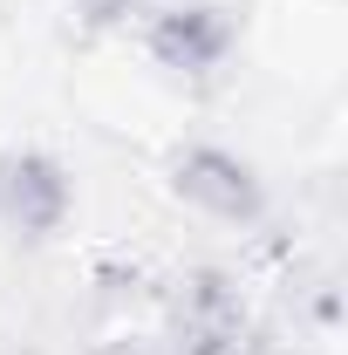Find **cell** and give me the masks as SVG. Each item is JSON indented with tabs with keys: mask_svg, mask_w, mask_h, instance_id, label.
I'll return each mask as SVG.
<instances>
[{
	"mask_svg": "<svg viewBox=\"0 0 348 355\" xmlns=\"http://www.w3.org/2000/svg\"><path fill=\"white\" fill-rule=\"evenodd\" d=\"M143 14H150V0H76V28H89V35H116Z\"/></svg>",
	"mask_w": 348,
	"mask_h": 355,
	"instance_id": "5b68a950",
	"label": "cell"
},
{
	"mask_svg": "<svg viewBox=\"0 0 348 355\" xmlns=\"http://www.w3.org/2000/svg\"><path fill=\"white\" fill-rule=\"evenodd\" d=\"M232 42H239V21L218 0H177V7L143 14V55L164 76H184V83L218 76L225 55H232Z\"/></svg>",
	"mask_w": 348,
	"mask_h": 355,
	"instance_id": "277c9868",
	"label": "cell"
},
{
	"mask_svg": "<svg viewBox=\"0 0 348 355\" xmlns=\"http://www.w3.org/2000/svg\"><path fill=\"white\" fill-rule=\"evenodd\" d=\"M164 342L171 355H260V328L239 273L184 266L164 287Z\"/></svg>",
	"mask_w": 348,
	"mask_h": 355,
	"instance_id": "6da1fadb",
	"label": "cell"
},
{
	"mask_svg": "<svg viewBox=\"0 0 348 355\" xmlns=\"http://www.w3.org/2000/svg\"><path fill=\"white\" fill-rule=\"evenodd\" d=\"M76 212V178L42 144H7L0 150V239L42 246Z\"/></svg>",
	"mask_w": 348,
	"mask_h": 355,
	"instance_id": "7a4b0ae2",
	"label": "cell"
},
{
	"mask_svg": "<svg viewBox=\"0 0 348 355\" xmlns=\"http://www.w3.org/2000/svg\"><path fill=\"white\" fill-rule=\"evenodd\" d=\"M171 191L198 212V219H212V225L253 232V225L266 219L260 171H253L239 150H225V144H184V150L171 157Z\"/></svg>",
	"mask_w": 348,
	"mask_h": 355,
	"instance_id": "3957f363",
	"label": "cell"
}]
</instances>
